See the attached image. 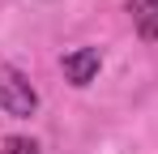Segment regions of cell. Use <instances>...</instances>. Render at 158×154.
Masks as SVG:
<instances>
[{
    "label": "cell",
    "instance_id": "6da1fadb",
    "mask_svg": "<svg viewBox=\"0 0 158 154\" xmlns=\"http://www.w3.org/2000/svg\"><path fill=\"white\" fill-rule=\"evenodd\" d=\"M0 111L13 120H30L39 111V90L30 86V77L13 64H0Z\"/></svg>",
    "mask_w": 158,
    "mask_h": 154
},
{
    "label": "cell",
    "instance_id": "7a4b0ae2",
    "mask_svg": "<svg viewBox=\"0 0 158 154\" xmlns=\"http://www.w3.org/2000/svg\"><path fill=\"white\" fill-rule=\"evenodd\" d=\"M60 69H64V77L73 81V86H90L94 77H98V69H103V56H98V47H73L60 56Z\"/></svg>",
    "mask_w": 158,
    "mask_h": 154
},
{
    "label": "cell",
    "instance_id": "3957f363",
    "mask_svg": "<svg viewBox=\"0 0 158 154\" xmlns=\"http://www.w3.org/2000/svg\"><path fill=\"white\" fill-rule=\"evenodd\" d=\"M128 17L145 43H158V0H128Z\"/></svg>",
    "mask_w": 158,
    "mask_h": 154
},
{
    "label": "cell",
    "instance_id": "277c9868",
    "mask_svg": "<svg viewBox=\"0 0 158 154\" xmlns=\"http://www.w3.org/2000/svg\"><path fill=\"white\" fill-rule=\"evenodd\" d=\"M0 154H43L30 137H4V146H0Z\"/></svg>",
    "mask_w": 158,
    "mask_h": 154
}]
</instances>
